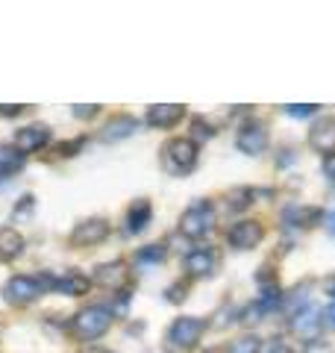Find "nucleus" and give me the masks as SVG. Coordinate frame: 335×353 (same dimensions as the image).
I'll list each match as a JSON object with an SVG mask.
<instances>
[{"instance_id": "nucleus-16", "label": "nucleus", "mask_w": 335, "mask_h": 353, "mask_svg": "<svg viewBox=\"0 0 335 353\" xmlns=\"http://www.w3.org/2000/svg\"><path fill=\"white\" fill-rule=\"evenodd\" d=\"M150 218H153V206L148 201H136L130 206V212H127V233H141L144 227L150 224Z\"/></svg>"}, {"instance_id": "nucleus-12", "label": "nucleus", "mask_w": 335, "mask_h": 353, "mask_svg": "<svg viewBox=\"0 0 335 353\" xmlns=\"http://www.w3.org/2000/svg\"><path fill=\"white\" fill-rule=\"evenodd\" d=\"M50 132L44 124H32V127H21L15 132V150H21V157L24 153H32V150H41L44 145H48Z\"/></svg>"}, {"instance_id": "nucleus-11", "label": "nucleus", "mask_w": 335, "mask_h": 353, "mask_svg": "<svg viewBox=\"0 0 335 353\" xmlns=\"http://www.w3.org/2000/svg\"><path fill=\"white\" fill-rule=\"evenodd\" d=\"M44 289H53L59 294H68V297H77V294H85L88 292V277H83V274H62V277H41Z\"/></svg>"}, {"instance_id": "nucleus-4", "label": "nucleus", "mask_w": 335, "mask_h": 353, "mask_svg": "<svg viewBox=\"0 0 335 353\" xmlns=\"http://www.w3.org/2000/svg\"><path fill=\"white\" fill-rule=\"evenodd\" d=\"M203 330H206V321L203 318H192V315H183V318H176V321L168 327V345L171 347H194L200 336H203Z\"/></svg>"}, {"instance_id": "nucleus-7", "label": "nucleus", "mask_w": 335, "mask_h": 353, "mask_svg": "<svg viewBox=\"0 0 335 353\" xmlns=\"http://www.w3.org/2000/svg\"><path fill=\"white\" fill-rule=\"evenodd\" d=\"M262 239H265V227L259 221H238V224H232L230 233H227V241L236 250H250V248L259 245Z\"/></svg>"}, {"instance_id": "nucleus-24", "label": "nucleus", "mask_w": 335, "mask_h": 353, "mask_svg": "<svg viewBox=\"0 0 335 353\" xmlns=\"http://www.w3.org/2000/svg\"><path fill=\"white\" fill-rule=\"evenodd\" d=\"M321 168H323V176H329V180H335V153H329V157H323Z\"/></svg>"}, {"instance_id": "nucleus-14", "label": "nucleus", "mask_w": 335, "mask_h": 353, "mask_svg": "<svg viewBox=\"0 0 335 353\" xmlns=\"http://www.w3.org/2000/svg\"><path fill=\"white\" fill-rule=\"evenodd\" d=\"M321 327H323V321H321V315L315 312V309H303V312H297V315L292 318V330H294L297 336L309 339V341H315V336H318Z\"/></svg>"}, {"instance_id": "nucleus-6", "label": "nucleus", "mask_w": 335, "mask_h": 353, "mask_svg": "<svg viewBox=\"0 0 335 353\" xmlns=\"http://www.w3.org/2000/svg\"><path fill=\"white\" fill-rule=\"evenodd\" d=\"M236 145L241 153H247V157H259V153L267 148V127L262 121H247V124H241Z\"/></svg>"}, {"instance_id": "nucleus-18", "label": "nucleus", "mask_w": 335, "mask_h": 353, "mask_svg": "<svg viewBox=\"0 0 335 353\" xmlns=\"http://www.w3.org/2000/svg\"><path fill=\"white\" fill-rule=\"evenodd\" d=\"M94 280L100 285H109V289H115V285H121V283L127 280L124 262H106V265H100V268L94 271Z\"/></svg>"}, {"instance_id": "nucleus-22", "label": "nucleus", "mask_w": 335, "mask_h": 353, "mask_svg": "<svg viewBox=\"0 0 335 353\" xmlns=\"http://www.w3.org/2000/svg\"><path fill=\"white\" fill-rule=\"evenodd\" d=\"M259 353H294L292 350V345H288L285 339H279V336H274V339H267L265 345H262V350Z\"/></svg>"}, {"instance_id": "nucleus-27", "label": "nucleus", "mask_w": 335, "mask_h": 353, "mask_svg": "<svg viewBox=\"0 0 335 353\" xmlns=\"http://www.w3.org/2000/svg\"><path fill=\"white\" fill-rule=\"evenodd\" d=\"M21 112H24V106H3V103H0V115L12 118V115H21Z\"/></svg>"}, {"instance_id": "nucleus-19", "label": "nucleus", "mask_w": 335, "mask_h": 353, "mask_svg": "<svg viewBox=\"0 0 335 353\" xmlns=\"http://www.w3.org/2000/svg\"><path fill=\"white\" fill-rule=\"evenodd\" d=\"M24 168V157L15 150V148H9V145H0V176H6V174H15Z\"/></svg>"}, {"instance_id": "nucleus-8", "label": "nucleus", "mask_w": 335, "mask_h": 353, "mask_svg": "<svg viewBox=\"0 0 335 353\" xmlns=\"http://www.w3.org/2000/svg\"><path fill=\"white\" fill-rule=\"evenodd\" d=\"M309 145L321 150L323 157H329V153H335V118L332 115H323L318 118L315 124H312L309 130Z\"/></svg>"}, {"instance_id": "nucleus-28", "label": "nucleus", "mask_w": 335, "mask_h": 353, "mask_svg": "<svg viewBox=\"0 0 335 353\" xmlns=\"http://www.w3.org/2000/svg\"><path fill=\"white\" fill-rule=\"evenodd\" d=\"M323 292H327V294L332 297V301H335V274H332V277H329L327 283H323Z\"/></svg>"}, {"instance_id": "nucleus-23", "label": "nucleus", "mask_w": 335, "mask_h": 353, "mask_svg": "<svg viewBox=\"0 0 335 353\" xmlns=\"http://www.w3.org/2000/svg\"><path fill=\"white\" fill-rule=\"evenodd\" d=\"M315 109H318V106H312V103H309V106H285V112H288V115H294V118H306V115L315 112Z\"/></svg>"}, {"instance_id": "nucleus-30", "label": "nucleus", "mask_w": 335, "mask_h": 353, "mask_svg": "<svg viewBox=\"0 0 335 353\" xmlns=\"http://www.w3.org/2000/svg\"><path fill=\"white\" fill-rule=\"evenodd\" d=\"M85 353H106V350H85Z\"/></svg>"}, {"instance_id": "nucleus-10", "label": "nucleus", "mask_w": 335, "mask_h": 353, "mask_svg": "<svg viewBox=\"0 0 335 353\" xmlns=\"http://www.w3.org/2000/svg\"><path fill=\"white\" fill-rule=\"evenodd\" d=\"M109 236V224L103 218H88L83 221L80 227H74V233H71V241L74 245H80V248H88V245H97V241H103Z\"/></svg>"}, {"instance_id": "nucleus-26", "label": "nucleus", "mask_w": 335, "mask_h": 353, "mask_svg": "<svg viewBox=\"0 0 335 353\" xmlns=\"http://www.w3.org/2000/svg\"><path fill=\"white\" fill-rule=\"evenodd\" d=\"M74 115L77 118H92V115H97V106H74Z\"/></svg>"}, {"instance_id": "nucleus-17", "label": "nucleus", "mask_w": 335, "mask_h": 353, "mask_svg": "<svg viewBox=\"0 0 335 353\" xmlns=\"http://www.w3.org/2000/svg\"><path fill=\"white\" fill-rule=\"evenodd\" d=\"M21 250H24V239H21L18 230H9V227L0 230V262L21 256Z\"/></svg>"}, {"instance_id": "nucleus-21", "label": "nucleus", "mask_w": 335, "mask_h": 353, "mask_svg": "<svg viewBox=\"0 0 335 353\" xmlns=\"http://www.w3.org/2000/svg\"><path fill=\"white\" fill-rule=\"evenodd\" d=\"M136 259H139L141 265H148V262H150V265H159V262L165 259V248H162V245H148V248L139 250Z\"/></svg>"}, {"instance_id": "nucleus-3", "label": "nucleus", "mask_w": 335, "mask_h": 353, "mask_svg": "<svg viewBox=\"0 0 335 353\" xmlns=\"http://www.w3.org/2000/svg\"><path fill=\"white\" fill-rule=\"evenodd\" d=\"M215 230V206L209 201H197L183 212L180 218V233L188 239H203Z\"/></svg>"}, {"instance_id": "nucleus-5", "label": "nucleus", "mask_w": 335, "mask_h": 353, "mask_svg": "<svg viewBox=\"0 0 335 353\" xmlns=\"http://www.w3.org/2000/svg\"><path fill=\"white\" fill-rule=\"evenodd\" d=\"M41 292H44L41 277H24V274H18V277H12L3 285V297L9 303H30V301H36Z\"/></svg>"}, {"instance_id": "nucleus-13", "label": "nucleus", "mask_w": 335, "mask_h": 353, "mask_svg": "<svg viewBox=\"0 0 335 353\" xmlns=\"http://www.w3.org/2000/svg\"><path fill=\"white\" fill-rule=\"evenodd\" d=\"M185 115V106H176V103H159V106H150L148 109V124L150 127H174L176 121Z\"/></svg>"}, {"instance_id": "nucleus-29", "label": "nucleus", "mask_w": 335, "mask_h": 353, "mask_svg": "<svg viewBox=\"0 0 335 353\" xmlns=\"http://www.w3.org/2000/svg\"><path fill=\"white\" fill-rule=\"evenodd\" d=\"M327 230H329V236H335V209L327 215Z\"/></svg>"}, {"instance_id": "nucleus-2", "label": "nucleus", "mask_w": 335, "mask_h": 353, "mask_svg": "<svg viewBox=\"0 0 335 353\" xmlns=\"http://www.w3.org/2000/svg\"><path fill=\"white\" fill-rule=\"evenodd\" d=\"M162 165H165V171H171L176 176L194 171V165H197V145L192 139H171L165 145V150H162Z\"/></svg>"}, {"instance_id": "nucleus-9", "label": "nucleus", "mask_w": 335, "mask_h": 353, "mask_svg": "<svg viewBox=\"0 0 335 353\" xmlns=\"http://www.w3.org/2000/svg\"><path fill=\"white\" fill-rule=\"evenodd\" d=\"M218 268V250L215 248H194L185 256V271L192 277H209Z\"/></svg>"}, {"instance_id": "nucleus-25", "label": "nucleus", "mask_w": 335, "mask_h": 353, "mask_svg": "<svg viewBox=\"0 0 335 353\" xmlns=\"http://www.w3.org/2000/svg\"><path fill=\"white\" fill-rule=\"evenodd\" d=\"M321 321H323V327L335 330V303H329L327 309H323V312H321Z\"/></svg>"}, {"instance_id": "nucleus-1", "label": "nucleus", "mask_w": 335, "mask_h": 353, "mask_svg": "<svg viewBox=\"0 0 335 353\" xmlns=\"http://www.w3.org/2000/svg\"><path fill=\"white\" fill-rule=\"evenodd\" d=\"M112 327V309L109 306H85L74 315V336L83 341H94Z\"/></svg>"}, {"instance_id": "nucleus-20", "label": "nucleus", "mask_w": 335, "mask_h": 353, "mask_svg": "<svg viewBox=\"0 0 335 353\" xmlns=\"http://www.w3.org/2000/svg\"><path fill=\"white\" fill-rule=\"evenodd\" d=\"M259 350H262V339L253 336V333H247V336L232 339L223 353H259Z\"/></svg>"}, {"instance_id": "nucleus-15", "label": "nucleus", "mask_w": 335, "mask_h": 353, "mask_svg": "<svg viewBox=\"0 0 335 353\" xmlns=\"http://www.w3.org/2000/svg\"><path fill=\"white\" fill-rule=\"evenodd\" d=\"M139 127V121L132 118V115H115L109 121V124L103 127V141H118V139H127L132 136Z\"/></svg>"}]
</instances>
